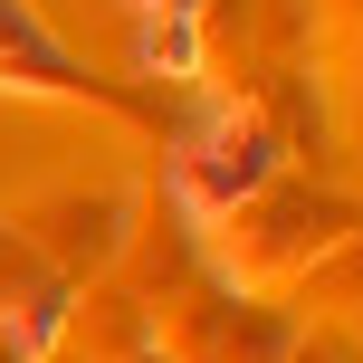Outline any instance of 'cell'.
<instances>
[{"mask_svg":"<svg viewBox=\"0 0 363 363\" xmlns=\"http://www.w3.org/2000/svg\"><path fill=\"white\" fill-rule=\"evenodd\" d=\"M144 67L191 77V67H201V29H191V19H144Z\"/></svg>","mask_w":363,"mask_h":363,"instance_id":"obj_6","label":"cell"},{"mask_svg":"<svg viewBox=\"0 0 363 363\" xmlns=\"http://www.w3.org/2000/svg\"><path fill=\"white\" fill-rule=\"evenodd\" d=\"M134 363H163V354H134Z\"/></svg>","mask_w":363,"mask_h":363,"instance_id":"obj_8","label":"cell"},{"mask_svg":"<svg viewBox=\"0 0 363 363\" xmlns=\"http://www.w3.org/2000/svg\"><path fill=\"white\" fill-rule=\"evenodd\" d=\"M354 230H363V220H354L335 191L277 172L268 191H249L239 211L201 220V258H220V268H230V287H296V277H306L335 239H354Z\"/></svg>","mask_w":363,"mask_h":363,"instance_id":"obj_1","label":"cell"},{"mask_svg":"<svg viewBox=\"0 0 363 363\" xmlns=\"http://www.w3.org/2000/svg\"><path fill=\"white\" fill-rule=\"evenodd\" d=\"M0 363H19V354H10V345H0Z\"/></svg>","mask_w":363,"mask_h":363,"instance_id":"obj_9","label":"cell"},{"mask_svg":"<svg viewBox=\"0 0 363 363\" xmlns=\"http://www.w3.org/2000/svg\"><path fill=\"white\" fill-rule=\"evenodd\" d=\"M287 345H296V315H277L249 287H211V277H191L153 315V354L163 363H287Z\"/></svg>","mask_w":363,"mask_h":363,"instance_id":"obj_2","label":"cell"},{"mask_svg":"<svg viewBox=\"0 0 363 363\" xmlns=\"http://www.w3.org/2000/svg\"><path fill=\"white\" fill-rule=\"evenodd\" d=\"M67 335H77L96 363H134V354H153V306H134V296L106 277V287H77Z\"/></svg>","mask_w":363,"mask_h":363,"instance_id":"obj_4","label":"cell"},{"mask_svg":"<svg viewBox=\"0 0 363 363\" xmlns=\"http://www.w3.org/2000/svg\"><path fill=\"white\" fill-rule=\"evenodd\" d=\"M296 306H306V315H363V230L335 239V249L296 277Z\"/></svg>","mask_w":363,"mask_h":363,"instance_id":"obj_5","label":"cell"},{"mask_svg":"<svg viewBox=\"0 0 363 363\" xmlns=\"http://www.w3.org/2000/svg\"><path fill=\"white\" fill-rule=\"evenodd\" d=\"M287 163H296V153H287V134H277L268 115H220V125L182 153V191L172 201H182V220H220V211H239L249 191H268Z\"/></svg>","mask_w":363,"mask_h":363,"instance_id":"obj_3","label":"cell"},{"mask_svg":"<svg viewBox=\"0 0 363 363\" xmlns=\"http://www.w3.org/2000/svg\"><path fill=\"white\" fill-rule=\"evenodd\" d=\"M287 363H363V354L345 345V335H315V345H306V335H296V345H287Z\"/></svg>","mask_w":363,"mask_h":363,"instance_id":"obj_7","label":"cell"}]
</instances>
